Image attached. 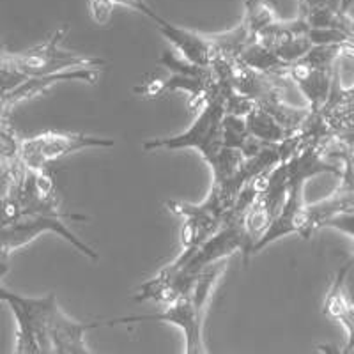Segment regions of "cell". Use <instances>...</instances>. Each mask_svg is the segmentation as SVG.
I'll list each match as a JSON object with an SVG mask.
<instances>
[{
    "mask_svg": "<svg viewBox=\"0 0 354 354\" xmlns=\"http://www.w3.org/2000/svg\"><path fill=\"white\" fill-rule=\"evenodd\" d=\"M223 271H225L223 262L205 268L204 271L198 273L197 280L188 294H185L177 301L165 305L158 314L126 315V317L109 319V321H96V326H128L135 322H169V324L179 328L185 335L186 353H207L204 335H202V319H204L205 306L209 303L214 286L221 278Z\"/></svg>",
    "mask_w": 354,
    "mask_h": 354,
    "instance_id": "1",
    "label": "cell"
},
{
    "mask_svg": "<svg viewBox=\"0 0 354 354\" xmlns=\"http://www.w3.org/2000/svg\"><path fill=\"white\" fill-rule=\"evenodd\" d=\"M223 117H225V103L220 93V87L211 96L198 112L194 124L186 131L174 135V137L154 138L142 144L144 151H177V149H197L207 165H211L214 158L223 149Z\"/></svg>",
    "mask_w": 354,
    "mask_h": 354,
    "instance_id": "2",
    "label": "cell"
},
{
    "mask_svg": "<svg viewBox=\"0 0 354 354\" xmlns=\"http://www.w3.org/2000/svg\"><path fill=\"white\" fill-rule=\"evenodd\" d=\"M68 30L69 28L64 25V27L57 28L48 39L37 44V46L18 53L4 52L2 53V62L17 68L27 78L53 75V73L68 71V69L101 68V66H105V61L97 59V57H87L78 52L62 50L61 44L64 37L68 36Z\"/></svg>",
    "mask_w": 354,
    "mask_h": 354,
    "instance_id": "3",
    "label": "cell"
},
{
    "mask_svg": "<svg viewBox=\"0 0 354 354\" xmlns=\"http://www.w3.org/2000/svg\"><path fill=\"white\" fill-rule=\"evenodd\" d=\"M0 298L8 303L12 315L17 319L18 331L15 353H52L48 340V321L59 306L55 294L50 292L44 298H27L2 287Z\"/></svg>",
    "mask_w": 354,
    "mask_h": 354,
    "instance_id": "4",
    "label": "cell"
},
{
    "mask_svg": "<svg viewBox=\"0 0 354 354\" xmlns=\"http://www.w3.org/2000/svg\"><path fill=\"white\" fill-rule=\"evenodd\" d=\"M64 220H87V216L84 214H27V216L20 218V220L12 221L9 225H2V262H4V271H6V261H8L9 255L17 250L24 248L25 245H28L30 241L41 236L43 232H53L57 236H61L64 241H68L69 245L75 246V248L84 254L85 257L97 261L100 255L94 252L87 243H84L82 239H78V236L71 232L66 225Z\"/></svg>",
    "mask_w": 354,
    "mask_h": 354,
    "instance_id": "5",
    "label": "cell"
},
{
    "mask_svg": "<svg viewBox=\"0 0 354 354\" xmlns=\"http://www.w3.org/2000/svg\"><path fill=\"white\" fill-rule=\"evenodd\" d=\"M112 138L94 137L85 133L46 131L34 137L21 138L20 160L28 170H44L53 161L64 160L69 154L85 149H110Z\"/></svg>",
    "mask_w": 354,
    "mask_h": 354,
    "instance_id": "6",
    "label": "cell"
},
{
    "mask_svg": "<svg viewBox=\"0 0 354 354\" xmlns=\"http://www.w3.org/2000/svg\"><path fill=\"white\" fill-rule=\"evenodd\" d=\"M246 250V232H245V216L234 218L225 216L220 229L205 239L198 250L185 266L186 274H198L209 266L218 264L223 259L230 257L236 252L245 254Z\"/></svg>",
    "mask_w": 354,
    "mask_h": 354,
    "instance_id": "7",
    "label": "cell"
},
{
    "mask_svg": "<svg viewBox=\"0 0 354 354\" xmlns=\"http://www.w3.org/2000/svg\"><path fill=\"white\" fill-rule=\"evenodd\" d=\"M145 17L153 20L154 27L165 36L167 41H170V44L185 57L186 61L194 62L197 66H204V68H213L218 52L211 34H198L195 30H189V28L170 24L165 18H161L158 12H154L153 9H149Z\"/></svg>",
    "mask_w": 354,
    "mask_h": 354,
    "instance_id": "8",
    "label": "cell"
},
{
    "mask_svg": "<svg viewBox=\"0 0 354 354\" xmlns=\"http://www.w3.org/2000/svg\"><path fill=\"white\" fill-rule=\"evenodd\" d=\"M100 78V69L97 68H78V69H68L62 73H53V75H43V77H30L24 82L21 85L15 87L9 93L2 94V117H8L9 110L15 109L17 105L24 103L27 100L39 96V94L46 93L59 82L68 80H80L87 82L91 85L97 84Z\"/></svg>",
    "mask_w": 354,
    "mask_h": 354,
    "instance_id": "9",
    "label": "cell"
},
{
    "mask_svg": "<svg viewBox=\"0 0 354 354\" xmlns=\"http://www.w3.org/2000/svg\"><path fill=\"white\" fill-rule=\"evenodd\" d=\"M96 330L94 322H80L71 319L57 306L48 321V340L52 353L59 354H88L91 349L85 344V333Z\"/></svg>",
    "mask_w": 354,
    "mask_h": 354,
    "instance_id": "10",
    "label": "cell"
},
{
    "mask_svg": "<svg viewBox=\"0 0 354 354\" xmlns=\"http://www.w3.org/2000/svg\"><path fill=\"white\" fill-rule=\"evenodd\" d=\"M287 80H292L299 93L308 101L310 110L319 112L326 105L333 91V71L319 69L298 61L290 64L287 71Z\"/></svg>",
    "mask_w": 354,
    "mask_h": 354,
    "instance_id": "11",
    "label": "cell"
},
{
    "mask_svg": "<svg viewBox=\"0 0 354 354\" xmlns=\"http://www.w3.org/2000/svg\"><path fill=\"white\" fill-rule=\"evenodd\" d=\"M245 119L246 126H248V131L262 142L278 144V142H283L292 137V135H296V133L287 129L283 124H280L277 121V117L261 105L255 106Z\"/></svg>",
    "mask_w": 354,
    "mask_h": 354,
    "instance_id": "12",
    "label": "cell"
},
{
    "mask_svg": "<svg viewBox=\"0 0 354 354\" xmlns=\"http://www.w3.org/2000/svg\"><path fill=\"white\" fill-rule=\"evenodd\" d=\"M245 64H248L250 68L257 69V71L266 73V75H271L274 78H280V80H286L287 71H289L290 64L289 62L282 61L273 50H270L268 46L261 44L259 41H254L252 44H248L245 48V52L239 55Z\"/></svg>",
    "mask_w": 354,
    "mask_h": 354,
    "instance_id": "13",
    "label": "cell"
},
{
    "mask_svg": "<svg viewBox=\"0 0 354 354\" xmlns=\"http://www.w3.org/2000/svg\"><path fill=\"white\" fill-rule=\"evenodd\" d=\"M353 266H354V254L351 255L342 266H340V270L337 271L333 282H331L330 289H328L326 298H324V308H322V312H324L326 317L333 319V321H338L340 315L344 314V310H346L347 306H349V303L353 301L346 290L347 274H349Z\"/></svg>",
    "mask_w": 354,
    "mask_h": 354,
    "instance_id": "14",
    "label": "cell"
},
{
    "mask_svg": "<svg viewBox=\"0 0 354 354\" xmlns=\"http://www.w3.org/2000/svg\"><path fill=\"white\" fill-rule=\"evenodd\" d=\"M277 12L266 0H245V17L241 24L250 32V36L257 41L259 34L277 21Z\"/></svg>",
    "mask_w": 354,
    "mask_h": 354,
    "instance_id": "15",
    "label": "cell"
},
{
    "mask_svg": "<svg viewBox=\"0 0 354 354\" xmlns=\"http://www.w3.org/2000/svg\"><path fill=\"white\" fill-rule=\"evenodd\" d=\"M338 322H340L347 331V344L342 349V353H353L354 351V301H351L349 306L344 310V314L340 315Z\"/></svg>",
    "mask_w": 354,
    "mask_h": 354,
    "instance_id": "16",
    "label": "cell"
}]
</instances>
